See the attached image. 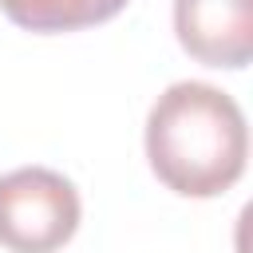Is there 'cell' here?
I'll return each instance as SVG.
<instances>
[{"label":"cell","instance_id":"6da1fadb","mask_svg":"<svg viewBox=\"0 0 253 253\" xmlns=\"http://www.w3.org/2000/svg\"><path fill=\"white\" fill-rule=\"evenodd\" d=\"M249 154L241 107L210 83H174L146 119V158L162 186L186 198L225 194Z\"/></svg>","mask_w":253,"mask_h":253},{"label":"cell","instance_id":"3957f363","mask_svg":"<svg viewBox=\"0 0 253 253\" xmlns=\"http://www.w3.org/2000/svg\"><path fill=\"white\" fill-rule=\"evenodd\" d=\"M178 43L206 67H245L253 55V0H174Z\"/></svg>","mask_w":253,"mask_h":253},{"label":"cell","instance_id":"277c9868","mask_svg":"<svg viewBox=\"0 0 253 253\" xmlns=\"http://www.w3.org/2000/svg\"><path fill=\"white\" fill-rule=\"evenodd\" d=\"M0 8L28 32H75L119 16L126 0H0Z\"/></svg>","mask_w":253,"mask_h":253},{"label":"cell","instance_id":"7a4b0ae2","mask_svg":"<svg viewBox=\"0 0 253 253\" xmlns=\"http://www.w3.org/2000/svg\"><path fill=\"white\" fill-rule=\"evenodd\" d=\"M75 186L47 170L24 166L0 178V245L12 253H55L79 229Z\"/></svg>","mask_w":253,"mask_h":253}]
</instances>
